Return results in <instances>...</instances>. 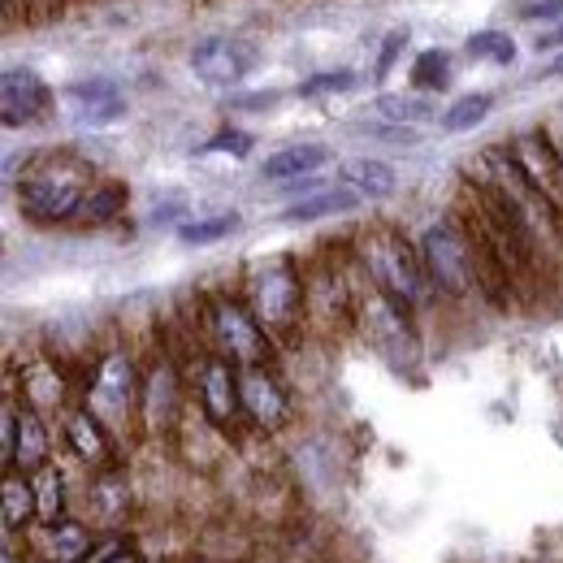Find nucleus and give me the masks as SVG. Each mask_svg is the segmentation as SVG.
<instances>
[{
  "mask_svg": "<svg viewBox=\"0 0 563 563\" xmlns=\"http://www.w3.org/2000/svg\"><path fill=\"white\" fill-rule=\"evenodd\" d=\"M339 187L355 191L360 200H390L399 187V174L382 156H352L339 165Z\"/></svg>",
  "mask_w": 563,
  "mask_h": 563,
  "instance_id": "nucleus-21",
  "label": "nucleus"
},
{
  "mask_svg": "<svg viewBox=\"0 0 563 563\" xmlns=\"http://www.w3.org/2000/svg\"><path fill=\"white\" fill-rule=\"evenodd\" d=\"M9 395H18L26 408L44 417H62L70 408V377L57 355H31L9 373Z\"/></svg>",
  "mask_w": 563,
  "mask_h": 563,
  "instance_id": "nucleus-13",
  "label": "nucleus"
},
{
  "mask_svg": "<svg viewBox=\"0 0 563 563\" xmlns=\"http://www.w3.org/2000/svg\"><path fill=\"white\" fill-rule=\"evenodd\" d=\"M355 334L382 355L386 364H395V368H417L421 364L417 312L399 308L390 295H382L364 274H360V286H355Z\"/></svg>",
  "mask_w": 563,
  "mask_h": 563,
  "instance_id": "nucleus-6",
  "label": "nucleus"
},
{
  "mask_svg": "<svg viewBox=\"0 0 563 563\" xmlns=\"http://www.w3.org/2000/svg\"><path fill=\"white\" fill-rule=\"evenodd\" d=\"M355 87V74L352 70H321V74H308L299 87H295V96L299 100H321V96H343V91H352Z\"/></svg>",
  "mask_w": 563,
  "mask_h": 563,
  "instance_id": "nucleus-32",
  "label": "nucleus"
},
{
  "mask_svg": "<svg viewBox=\"0 0 563 563\" xmlns=\"http://www.w3.org/2000/svg\"><path fill=\"white\" fill-rule=\"evenodd\" d=\"M421 261L424 274L433 282L438 299L451 308H468V303H490L498 312L516 308L520 295L507 282V274L490 261V252L473 239V230L451 212L438 217L421 230Z\"/></svg>",
  "mask_w": 563,
  "mask_h": 563,
  "instance_id": "nucleus-1",
  "label": "nucleus"
},
{
  "mask_svg": "<svg viewBox=\"0 0 563 563\" xmlns=\"http://www.w3.org/2000/svg\"><path fill=\"white\" fill-rule=\"evenodd\" d=\"M551 135H555V143H560V156H563V126H551Z\"/></svg>",
  "mask_w": 563,
  "mask_h": 563,
  "instance_id": "nucleus-41",
  "label": "nucleus"
},
{
  "mask_svg": "<svg viewBox=\"0 0 563 563\" xmlns=\"http://www.w3.org/2000/svg\"><path fill=\"white\" fill-rule=\"evenodd\" d=\"M96 183L100 174L87 156H78L70 147H48L22 165V178L13 183V205L31 225H44V230L66 225L78 217Z\"/></svg>",
  "mask_w": 563,
  "mask_h": 563,
  "instance_id": "nucleus-2",
  "label": "nucleus"
},
{
  "mask_svg": "<svg viewBox=\"0 0 563 563\" xmlns=\"http://www.w3.org/2000/svg\"><path fill=\"white\" fill-rule=\"evenodd\" d=\"M230 104H234V109H274V104H278V91H252V96H234Z\"/></svg>",
  "mask_w": 563,
  "mask_h": 563,
  "instance_id": "nucleus-38",
  "label": "nucleus"
},
{
  "mask_svg": "<svg viewBox=\"0 0 563 563\" xmlns=\"http://www.w3.org/2000/svg\"><path fill=\"white\" fill-rule=\"evenodd\" d=\"M187 382H191V399L196 408L209 417L221 433L243 424V395H239V364H230L225 355L205 352L187 360Z\"/></svg>",
  "mask_w": 563,
  "mask_h": 563,
  "instance_id": "nucleus-10",
  "label": "nucleus"
},
{
  "mask_svg": "<svg viewBox=\"0 0 563 563\" xmlns=\"http://www.w3.org/2000/svg\"><path fill=\"white\" fill-rule=\"evenodd\" d=\"M96 563H143V551L140 547H131V542H104V551H100V560Z\"/></svg>",
  "mask_w": 563,
  "mask_h": 563,
  "instance_id": "nucleus-37",
  "label": "nucleus"
},
{
  "mask_svg": "<svg viewBox=\"0 0 563 563\" xmlns=\"http://www.w3.org/2000/svg\"><path fill=\"white\" fill-rule=\"evenodd\" d=\"M355 286H360V269H355L352 252L343 261H330V256L303 261L308 330H317V334H347V330H355Z\"/></svg>",
  "mask_w": 563,
  "mask_h": 563,
  "instance_id": "nucleus-9",
  "label": "nucleus"
},
{
  "mask_svg": "<svg viewBox=\"0 0 563 563\" xmlns=\"http://www.w3.org/2000/svg\"><path fill=\"white\" fill-rule=\"evenodd\" d=\"M408 82H412V91L442 96L455 82V57L446 48H421L412 57V66H408Z\"/></svg>",
  "mask_w": 563,
  "mask_h": 563,
  "instance_id": "nucleus-27",
  "label": "nucleus"
},
{
  "mask_svg": "<svg viewBox=\"0 0 563 563\" xmlns=\"http://www.w3.org/2000/svg\"><path fill=\"white\" fill-rule=\"evenodd\" d=\"M252 147H256V140H252L247 131H234V126H221V131H217V135H212V140L205 143V147H200V152H205V156H212V152H225V156H234V161H243V156H247Z\"/></svg>",
  "mask_w": 563,
  "mask_h": 563,
  "instance_id": "nucleus-34",
  "label": "nucleus"
},
{
  "mask_svg": "<svg viewBox=\"0 0 563 563\" xmlns=\"http://www.w3.org/2000/svg\"><path fill=\"white\" fill-rule=\"evenodd\" d=\"M511 161L520 165V174L529 178V187H538L555 209L563 212V156L560 143L551 135V126H529V131H516L507 140Z\"/></svg>",
  "mask_w": 563,
  "mask_h": 563,
  "instance_id": "nucleus-12",
  "label": "nucleus"
},
{
  "mask_svg": "<svg viewBox=\"0 0 563 563\" xmlns=\"http://www.w3.org/2000/svg\"><path fill=\"white\" fill-rule=\"evenodd\" d=\"M87 511H91V520H100V525L122 520V516L131 511V477H126L122 468L96 473L91 486H87Z\"/></svg>",
  "mask_w": 563,
  "mask_h": 563,
  "instance_id": "nucleus-23",
  "label": "nucleus"
},
{
  "mask_svg": "<svg viewBox=\"0 0 563 563\" xmlns=\"http://www.w3.org/2000/svg\"><path fill=\"white\" fill-rule=\"evenodd\" d=\"M364 205L355 191L347 187H321L312 196H299L282 209V221L286 225H312V221H330V217H343V212H355Z\"/></svg>",
  "mask_w": 563,
  "mask_h": 563,
  "instance_id": "nucleus-22",
  "label": "nucleus"
},
{
  "mask_svg": "<svg viewBox=\"0 0 563 563\" xmlns=\"http://www.w3.org/2000/svg\"><path fill=\"white\" fill-rule=\"evenodd\" d=\"M239 230V212H212V217H191L178 225V243L187 247H212Z\"/></svg>",
  "mask_w": 563,
  "mask_h": 563,
  "instance_id": "nucleus-30",
  "label": "nucleus"
},
{
  "mask_svg": "<svg viewBox=\"0 0 563 563\" xmlns=\"http://www.w3.org/2000/svg\"><path fill=\"white\" fill-rule=\"evenodd\" d=\"M373 118L382 122H399V126H424V122H438V96H424V91H382L368 109Z\"/></svg>",
  "mask_w": 563,
  "mask_h": 563,
  "instance_id": "nucleus-24",
  "label": "nucleus"
},
{
  "mask_svg": "<svg viewBox=\"0 0 563 563\" xmlns=\"http://www.w3.org/2000/svg\"><path fill=\"white\" fill-rule=\"evenodd\" d=\"M48 109H53V91H48V82L35 70L9 66V70L0 74V122H4V131L40 122Z\"/></svg>",
  "mask_w": 563,
  "mask_h": 563,
  "instance_id": "nucleus-17",
  "label": "nucleus"
},
{
  "mask_svg": "<svg viewBox=\"0 0 563 563\" xmlns=\"http://www.w3.org/2000/svg\"><path fill=\"white\" fill-rule=\"evenodd\" d=\"M243 299L278 347H295L303 339V330H308L303 261H295V256L256 261L243 278Z\"/></svg>",
  "mask_w": 563,
  "mask_h": 563,
  "instance_id": "nucleus-4",
  "label": "nucleus"
},
{
  "mask_svg": "<svg viewBox=\"0 0 563 563\" xmlns=\"http://www.w3.org/2000/svg\"><path fill=\"white\" fill-rule=\"evenodd\" d=\"M187 364L178 360L174 347H152V355L143 360V395H140V429L143 438L161 442V438H178V429L187 421Z\"/></svg>",
  "mask_w": 563,
  "mask_h": 563,
  "instance_id": "nucleus-8",
  "label": "nucleus"
},
{
  "mask_svg": "<svg viewBox=\"0 0 563 563\" xmlns=\"http://www.w3.org/2000/svg\"><path fill=\"white\" fill-rule=\"evenodd\" d=\"M53 464V429H48V417L26 408L18 399V433H13V455L4 464V473H26L35 477L40 468Z\"/></svg>",
  "mask_w": 563,
  "mask_h": 563,
  "instance_id": "nucleus-18",
  "label": "nucleus"
},
{
  "mask_svg": "<svg viewBox=\"0 0 563 563\" xmlns=\"http://www.w3.org/2000/svg\"><path fill=\"white\" fill-rule=\"evenodd\" d=\"M0 507H4V533H26L40 520V498H35V482L26 473H4L0 486Z\"/></svg>",
  "mask_w": 563,
  "mask_h": 563,
  "instance_id": "nucleus-25",
  "label": "nucleus"
},
{
  "mask_svg": "<svg viewBox=\"0 0 563 563\" xmlns=\"http://www.w3.org/2000/svg\"><path fill=\"white\" fill-rule=\"evenodd\" d=\"M0 563H18V555H13L9 547H4V555H0Z\"/></svg>",
  "mask_w": 563,
  "mask_h": 563,
  "instance_id": "nucleus-42",
  "label": "nucleus"
},
{
  "mask_svg": "<svg viewBox=\"0 0 563 563\" xmlns=\"http://www.w3.org/2000/svg\"><path fill=\"white\" fill-rule=\"evenodd\" d=\"M533 48H538V53H547V57H555V53H563V22H560V26H551V31H542Z\"/></svg>",
  "mask_w": 563,
  "mask_h": 563,
  "instance_id": "nucleus-39",
  "label": "nucleus"
},
{
  "mask_svg": "<svg viewBox=\"0 0 563 563\" xmlns=\"http://www.w3.org/2000/svg\"><path fill=\"white\" fill-rule=\"evenodd\" d=\"M131 205V187L122 183V178H100L96 187H91V196L82 200V209H78V225H109V221H118L122 212Z\"/></svg>",
  "mask_w": 563,
  "mask_h": 563,
  "instance_id": "nucleus-26",
  "label": "nucleus"
},
{
  "mask_svg": "<svg viewBox=\"0 0 563 563\" xmlns=\"http://www.w3.org/2000/svg\"><path fill=\"white\" fill-rule=\"evenodd\" d=\"M464 57L468 62H482V66H511L516 62V40L498 26H482L464 40Z\"/></svg>",
  "mask_w": 563,
  "mask_h": 563,
  "instance_id": "nucleus-29",
  "label": "nucleus"
},
{
  "mask_svg": "<svg viewBox=\"0 0 563 563\" xmlns=\"http://www.w3.org/2000/svg\"><path fill=\"white\" fill-rule=\"evenodd\" d=\"M325 165H330V147L325 143H286V147L265 156L261 178L265 183H303Z\"/></svg>",
  "mask_w": 563,
  "mask_h": 563,
  "instance_id": "nucleus-20",
  "label": "nucleus"
},
{
  "mask_svg": "<svg viewBox=\"0 0 563 563\" xmlns=\"http://www.w3.org/2000/svg\"><path fill=\"white\" fill-rule=\"evenodd\" d=\"M404 48H408V31H390V35L382 40V53H377V62H373V82H386V78L395 74Z\"/></svg>",
  "mask_w": 563,
  "mask_h": 563,
  "instance_id": "nucleus-35",
  "label": "nucleus"
},
{
  "mask_svg": "<svg viewBox=\"0 0 563 563\" xmlns=\"http://www.w3.org/2000/svg\"><path fill=\"white\" fill-rule=\"evenodd\" d=\"M200 334H205V347L217 355H225L230 364L239 368H252V364H274L278 360V343L265 334V325L256 321V312L247 308L243 295H230V290H212L200 303Z\"/></svg>",
  "mask_w": 563,
  "mask_h": 563,
  "instance_id": "nucleus-5",
  "label": "nucleus"
},
{
  "mask_svg": "<svg viewBox=\"0 0 563 563\" xmlns=\"http://www.w3.org/2000/svg\"><path fill=\"white\" fill-rule=\"evenodd\" d=\"M91 529L82 520H57V525H40L35 533V551L44 555V563H87L91 560Z\"/></svg>",
  "mask_w": 563,
  "mask_h": 563,
  "instance_id": "nucleus-19",
  "label": "nucleus"
},
{
  "mask_svg": "<svg viewBox=\"0 0 563 563\" xmlns=\"http://www.w3.org/2000/svg\"><path fill=\"white\" fill-rule=\"evenodd\" d=\"M490 113H494L490 91H468V96H460V100H451V104L442 109L438 126H442V135H468V131H477Z\"/></svg>",
  "mask_w": 563,
  "mask_h": 563,
  "instance_id": "nucleus-28",
  "label": "nucleus"
},
{
  "mask_svg": "<svg viewBox=\"0 0 563 563\" xmlns=\"http://www.w3.org/2000/svg\"><path fill=\"white\" fill-rule=\"evenodd\" d=\"M62 104H66L74 126H82V131H104L126 118V96L109 78H78L62 91Z\"/></svg>",
  "mask_w": 563,
  "mask_h": 563,
  "instance_id": "nucleus-16",
  "label": "nucleus"
},
{
  "mask_svg": "<svg viewBox=\"0 0 563 563\" xmlns=\"http://www.w3.org/2000/svg\"><path fill=\"white\" fill-rule=\"evenodd\" d=\"M355 135L377 143H395V147H417L421 143V131L417 126H399V122H382V118H368V122H352Z\"/></svg>",
  "mask_w": 563,
  "mask_h": 563,
  "instance_id": "nucleus-33",
  "label": "nucleus"
},
{
  "mask_svg": "<svg viewBox=\"0 0 563 563\" xmlns=\"http://www.w3.org/2000/svg\"><path fill=\"white\" fill-rule=\"evenodd\" d=\"M542 78H563V53H555V57L542 66Z\"/></svg>",
  "mask_w": 563,
  "mask_h": 563,
  "instance_id": "nucleus-40",
  "label": "nucleus"
},
{
  "mask_svg": "<svg viewBox=\"0 0 563 563\" xmlns=\"http://www.w3.org/2000/svg\"><path fill=\"white\" fill-rule=\"evenodd\" d=\"M239 395H243V421L261 433H282L295 421V399L290 386L282 382L274 364H252L239 368Z\"/></svg>",
  "mask_w": 563,
  "mask_h": 563,
  "instance_id": "nucleus-11",
  "label": "nucleus"
},
{
  "mask_svg": "<svg viewBox=\"0 0 563 563\" xmlns=\"http://www.w3.org/2000/svg\"><path fill=\"white\" fill-rule=\"evenodd\" d=\"M520 22H533V26H560L563 0H529V4L520 9Z\"/></svg>",
  "mask_w": 563,
  "mask_h": 563,
  "instance_id": "nucleus-36",
  "label": "nucleus"
},
{
  "mask_svg": "<svg viewBox=\"0 0 563 563\" xmlns=\"http://www.w3.org/2000/svg\"><path fill=\"white\" fill-rule=\"evenodd\" d=\"M140 395H143V360L131 347H109L91 364L82 408H91L118 438L140 429Z\"/></svg>",
  "mask_w": 563,
  "mask_h": 563,
  "instance_id": "nucleus-7",
  "label": "nucleus"
},
{
  "mask_svg": "<svg viewBox=\"0 0 563 563\" xmlns=\"http://www.w3.org/2000/svg\"><path fill=\"white\" fill-rule=\"evenodd\" d=\"M62 438L70 446V455L78 464H87L91 473H104V468H118V433L100 421L91 408L70 404L62 412Z\"/></svg>",
  "mask_w": 563,
  "mask_h": 563,
  "instance_id": "nucleus-14",
  "label": "nucleus"
},
{
  "mask_svg": "<svg viewBox=\"0 0 563 563\" xmlns=\"http://www.w3.org/2000/svg\"><path fill=\"white\" fill-rule=\"evenodd\" d=\"M352 256L360 265V274L373 282L382 295H390L399 308L421 317L433 303H442L429 274H424L421 243H412L399 225H386V221L382 225H364L352 239Z\"/></svg>",
  "mask_w": 563,
  "mask_h": 563,
  "instance_id": "nucleus-3",
  "label": "nucleus"
},
{
  "mask_svg": "<svg viewBox=\"0 0 563 563\" xmlns=\"http://www.w3.org/2000/svg\"><path fill=\"white\" fill-rule=\"evenodd\" d=\"M191 70L209 87H239L256 70V48L243 40H230V35H209L191 48Z\"/></svg>",
  "mask_w": 563,
  "mask_h": 563,
  "instance_id": "nucleus-15",
  "label": "nucleus"
},
{
  "mask_svg": "<svg viewBox=\"0 0 563 563\" xmlns=\"http://www.w3.org/2000/svg\"><path fill=\"white\" fill-rule=\"evenodd\" d=\"M31 482H35V498H40V525L66 520V473L57 464H48Z\"/></svg>",
  "mask_w": 563,
  "mask_h": 563,
  "instance_id": "nucleus-31",
  "label": "nucleus"
}]
</instances>
